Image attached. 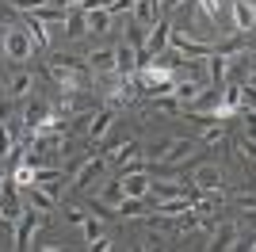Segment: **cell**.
<instances>
[{
    "instance_id": "6da1fadb",
    "label": "cell",
    "mask_w": 256,
    "mask_h": 252,
    "mask_svg": "<svg viewBox=\"0 0 256 252\" xmlns=\"http://www.w3.org/2000/svg\"><path fill=\"white\" fill-rule=\"evenodd\" d=\"M172 54H180L184 62H195V58H214V42H203V38H195L192 31H184V27H172V38H168Z\"/></svg>"
},
{
    "instance_id": "7a4b0ae2",
    "label": "cell",
    "mask_w": 256,
    "mask_h": 252,
    "mask_svg": "<svg viewBox=\"0 0 256 252\" xmlns=\"http://www.w3.org/2000/svg\"><path fill=\"white\" fill-rule=\"evenodd\" d=\"M122 191H126V199H146L153 188V176H150V160H134L130 168H122V176H118Z\"/></svg>"
},
{
    "instance_id": "3957f363",
    "label": "cell",
    "mask_w": 256,
    "mask_h": 252,
    "mask_svg": "<svg viewBox=\"0 0 256 252\" xmlns=\"http://www.w3.org/2000/svg\"><path fill=\"white\" fill-rule=\"evenodd\" d=\"M50 226V214H42V210H23V218L16 222V248H34V237H38V230H46Z\"/></svg>"
},
{
    "instance_id": "277c9868",
    "label": "cell",
    "mask_w": 256,
    "mask_h": 252,
    "mask_svg": "<svg viewBox=\"0 0 256 252\" xmlns=\"http://www.w3.org/2000/svg\"><path fill=\"white\" fill-rule=\"evenodd\" d=\"M237 244H241V226L230 218L214 222L210 226V241H206V252H234Z\"/></svg>"
},
{
    "instance_id": "5b68a950",
    "label": "cell",
    "mask_w": 256,
    "mask_h": 252,
    "mask_svg": "<svg viewBox=\"0 0 256 252\" xmlns=\"http://www.w3.org/2000/svg\"><path fill=\"white\" fill-rule=\"evenodd\" d=\"M0 50L8 54L12 62H27V58L34 54L31 38H27V31H23V23H8V27H4V42H0Z\"/></svg>"
},
{
    "instance_id": "8992f818",
    "label": "cell",
    "mask_w": 256,
    "mask_h": 252,
    "mask_svg": "<svg viewBox=\"0 0 256 252\" xmlns=\"http://www.w3.org/2000/svg\"><path fill=\"white\" fill-rule=\"evenodd\" d=\"M104 172H107V157H84L80 164L73 168V180H69V188L73 191H84V188H92L96 180H104Z\"/></svg>"
},
{
    "instance_id": "52a82bcc",
    "label": "cell",
    "mask_w": 256,
    "mask_h": 252,
    "mask_svg": "<svg viewBox=\"0 0 256 252\" xmlns=\"http://www.w3.org/2000/svg\"><path fill=\"white\" fill-rule=\"evenodd\" d=\"M168 38H172V23L160 16L157 23L150 27V34H146V50H142V65H150L153 58H160V54L168 50Z\"/></svg>"
},
{
    "instance_id": "ba28073f",
    "label": "cell",
    "mask_w": 256,
    "mask_h": 252,
    "mask_svg": "<svg viewBox=\"0 0 256 252\" xmlns=\"http://www.w3.org/2000/svg\"><path fill=\"white\" fill-rule=\"evenodd\" d=\"M20 118H23V134H38V130L54 118V104H46V100L34 96V100H27V107H23Z\"/></svg>"
},
{
    "instance_id": "9c48e42d",
    "label": "cell",
    "mask_w": 256,
    "mask_h": 252,
    "mask_svg": "<svg viewBox=\"0 0 256 252\" xmlns=\"http://www.w3.org/2000/svg\"><path fill=\"white\" fill-rule=\"evenodd\" d=\"M0 210H4V218H8V226L16 230V222L23 218V210H27V202H23V191L16 188V184H0Z\"/></svg>"
},
{
    "instance_id": "30bf717a",
    "label": "cell",
    "mask_w": 256,
    "mask_h": 252,
    "mask_svg": "<svg viewBox=\"0 0 256 252\" xmlns=\"http://www.w3.org/2000/svg\"><path fill=\"white\" fill-rule=\"evenodd\" d=\"M192 180H195V188L203 191V195H222V188H226V176H222L218 164H199L192 172Z\"/></svg>"
},
{
    "instance_id": "8fae6325",
    "label": "cell",
    "mask_w": 256,
    "mask_h": 252,
    "mask_svg": "<svg viewBox=\"0 0 256 252\" xmlns=\"http://www.w3.org/2000/svg\"><path fill=\"white\" fill-rule=\"evenodd\" d=\"M142 69V54L130 46V42H118L115 46V73L118 76H134Z\"/></svg>"
},
{
    "instance_id": "7c38bea8",
    "label": "cell",
    "mask_w": 256,
    "mask_h": 252,
    "mask_svg": "<svg viewBox=\"0 0 256 252\" xmlns=\"http://www.w3.org/2000/svg\"><path fill=\"white\" fill-rule=\"evenodd\" d=\"M134 160H142V142H138V138L118 142V146L107 153V164H115V168H130Z\"/></svg>"
},
{
    "instance_id": "4fadbf2b",
    "label": "cell",
    "mask_w": 256,
    "mask_h": 252,
    "mask_svg": "<svg viewBox=\"0 0 256 252\" xmlns=\"http://www.w3.org/2000/svg\"><path fill=\"white\" fill-rule=\"evenodd\" d=\"M115 118H118V111L115 107H100V111H92V122H88V142H100V138H107L111 134V126H115Z\"/></svg>"
},
{
    "instance_id": "5bb4252c",
    "label": "cell",
    "mask_w": 256,
    "mask_h": 252,
    "mask_svg": "<svg viewBox=\"0 0 256 252\" xmlns=\"http://www.w3.org/2000/svg\"><path fill=\"white\" fill-rule=\"evenodd\" d=\"M230 23H234L241 34H252L256 31V8L248 0H234V8H230Z\"/></svg>"
},
{
    "instance_id": "9a60e30c",
    "label": "cell",
    "mask_w": 256,
    "mask_h": 252,
    "mask_svg": "<svg viewBox=\"0 0 256 252\" xmlns=\"http://www.w3.org/2000/svg\"><path fill=\"white\" fill-rule=\"evenodd\" d=\"M84 69L92 76H111L115 73V50H92L84 58Z\"/></svg>"
},
{
    "instance_id": "2e32d148",
    "label": "cell",
    "mask_w": 256,
    "mask_h": 252,
    "mask_svg": "<svg viewBox=\"0 0 256 252\" xmlns=\"http://www.w3.org/2000/svg\"><path fill=\"white\" fill-rule=\"evenodd\" d=\"M122 199H126V191H122V184L118 180H111V184H104L96 195V206L107 210V214H115V206H122Z\"/></svg>"
},
{
    "instance_id": "e0dca14e",
    "label": "cell",
    "mask_w": 256,
    "mask_h": 252,
    "mask_svg": "<svg viewBox=\"0 0 256 252\" xmlns=\"http://www.w3.org/2000/svg\"><path fill=\"white\" fill-rule=\"evenodd\" d=\"M23 31H27L34 50H46V46H50V27H46L38 16H23Z\"/></svg>"
},
{
    "instance_id": "ac0fdd59",
    "label": "cell",
    "mask_w": 256,
    "mask_h": 252,
    "mask_svg": "<svg viewBox=\"0 0 256 252\" xmlns=\"http://www.w3.org/2000/svg\"><path fill=\"white\" fill-rule=\"evenodd\" d=\"M23 202L31 210H42V214H50L54 202H58V195H54L50 188H23Z\"/></svg>"
},
{
    "instance_id": "d6986e66",
    "label": "cell",
    "mask_w": 256,
    "mask_h": 252,
    "mask_svg": "<svg viewBox=\"0 0 256 252\" xmlns=\"http://www.w3.org/2000/svg\"><path fill=\"white\" fill-rule=\"evenodd\" d=\"M84 23H88V34H111V27H115V12H111V8L84 12Z\"/></svg>"
},
{
    "instance_id": "ffe728a7",
    "label": "cell",
    "mask_w": 256,
    "mask_h": 252,
    "mask_svg": "<svg viewBox=\"0 0 256 252\" xmlns=\"http://www.w3.org/2000/svg\"><path fill=\"white\" fill-rule=\"evenodd\" d=\"M31 92H34V73H27V69H20V73L8 80V88H4L8 100H27Z\"/></svg>"
},
{
    "instance_id": "44dd1931",
    "label": "cell",
    "mask_w": 256,
    "mask_h": 252,
    "mask_svg": "<svg viewBox=\"0 0 256 252\" xmlns=\"http://www.w3.org/2000/svg\"><path fill=\"white\" fill-rule=\"evenodd\" d=\"M130 20H138L142 27H153L160 20V0H134L130 8Z\"/></svg>"
},
{
    "instance_id": "7402d4cb",
    "label": "cell",
    "mask_w": 256,
    "mask_h": 252,
    "mask_svg": "<svg viewBox=\"0 0 256 252\" xmlns=\"http://www.w3.org/2000/svg\"><path fill=\"white\" fill-rule=\"evenodd\" d=\"M206 88H199L195 80H184V76H176V84H172V100H180V104H199V96H203Z\"/></svg>"
},
{
    "instance_id": "603a6c76",
    "label": "cell",
    "mask_w": 256,
    "mask_h": 252,
    "mask_svg": "<svg viewBox=\"0 0 256 252\" xmlns=\"http://www.w3.org/2000/svg\"><path fill=\"white\" fill-rule=\"evenodd\" d=\"M184 80H195L199 88H210V69H206V58H195V62H184Z\"/></svg>"
},
{
    "instance_id": "cb8c5ba5",
    "label": "cell",
    "mask_w": 256,
    "mask_h": 252,
    "mask_svg": "<svg viewBox=\"0 0 256 252\" xmlns=\"http://www.w3.org/2000/svg\"><path fill=\"white\" fill-rule=\"evenodd\" d=\"M192 153H195V142H192V138H176V142H172V149L164 153V160H160V164H184V160L192 157Z\"/></svg>"
},
{
    "instance_id": "d4e9b609",
    "label": "cell",
    "mask_w": 256,
    "mask_h": 252,
    "mask_svg": "<svg viewBox=\"0 0 256 252\" xmlns=\"http://www.w3.org/2000/svg\"><path fill=\"white\" fill-rule=\"evenodd\" d=\"M65 34H69V38H84V34H88V23H84V12H80V8H69Z\"/></svg>"
},
{
    "instance_id": "484cf974",
    "label": "cell",
    "mask_w": 256,
    "mask_h": 252,
    "mask_svg": "<svg viewBox=\"0 0 256 252\" xmlns=\"http://www.w3.org/2000/svg\"><path fill=\"white\" fill-rule=\"evenodd\" d=\"M146 210H150V202H146V199H122V206H115L111 218H134V214L146 218Z\"/></svg>"
},
{
    "instance_id": "4316f807",
    "label": "cell",
    "mask_w": 256,
    "mask_h": 252,
    "mask_svg": "<svg viewBox=\"0 0 256 252\" xmlns=\"http://www.w3.org/2000/svg\"><path fill=\"white\" fill-rule=\"evenodd\" d=\"M146 34H150V27H142L138 20H126V38H122V42H130L138 54L146 50Z\"/></svg>"
},
{
    "instance_id": "83f0119b",
    "label": "cell",
    "mask_w": 256,
    "mask_h": 252,
    "mask_svg": "<svg viewBox=\"0 0 256 252\" xmlns=\"http://www.w3.org/2000/svg\"><path fill=\"white\" fill-rule=\"evenodd\" d=\"M206 122V130H203V138L199 142H206V146H214V142H226V122L222 118H206V115H199Z\"/></svg>"
},
{
    "instance_id": "f1b7e54d",
    "label": "cell",
    "mask_w": 256,
    "mask_h": 252,
    "mask_svg": "<svg viewBox=\"0 0 256 252\" xmlns=\"http://www.w3.org/2000/svg\"><path fill=\"white\" fill-rule=\"evenodd\" d=\"M8 180H12L20 191H23V188H34V164H31V160H23L20 168H12V176H8Z\"/></svg>"
},
{
    "instance_id": "f546056e",
    "label": "cell",
    "mask_w": 256,
    "mask_h": 252,
    "mask_svg": "<svg viewBox=\"0 0 256 252\" xmlns=\"http://www.w3.org/2000/svg\"><path fill=\"white\" fill-rule=\"evenodd\" d=\"M206 69H210V88H226V58L222 54L206 58Z\"/></svg>"
},
{
    "instance_id": "4dcf8cb0",
    "label": "cell",
    "mask_w": 256,
    "mask_h": 252,
    "mask_svg": "<svg viewBox=\"0 0 256 252\" xmlns=\"http://www.w3.org/2000/svg\"><path fill=\"white\" fill-rule=\"evenodd\" d=\"M46 4H50V0H8V8L20 12V16H38Z\"/></svg>"
},
{
    "instance_id": "1f68e13d",
    "label": "cell",
    "mask_w": 256,
    "mask_h": 252,
    "mask_svg": "<svg viewBox=\"0 0 256 252\" xmlns=\"http://www.w3.org/2000/svg\"><path fill=\"white\" fill-rule=\"evenodd\" d=\"M80 230H84V241H88V244L100 241V237H107V233H104V218H92V214L84 218V226H80Z\"/></svg>"
},
{
    "instance_id": "d6a6232c",
    "label": "cell",
    "mask_w": 256,
    "mask_h": 252,
    "mask_svg": "<svg viewBox=\"0 0 256 252\" xmlns=\"http://www.w3.org/2000/svg\"><path fill=\"white\" fill-rule=\"evenodd\" d=\"M237 100H241V111H256V84H237Z\"/></svg>"
},
{
    "instance_id": "836d02e7",
    "label": "cell",
    "mask_w": 256,
    "mask_h": 252,
    "mask_svg": "<svg viewBox=\"0 0 256 252\" xmlns=\"http://www.w3.org/2000/svg\"><path fill=\"white\" fill-rule=\"evenodd\" d=\"M195 8L203 12L210 23H218V27H222V12H218V4H214V0H195Z\"/></svg>"
},
{
    "instance_id": "e575fe53",
    "label": "cell",
    "mask_w": 256,
    "mask_h": 252,
    "mask_svg": "<svg viewBox=\"0 0 256 252\" xmlns=\"http://www.w3.org/2000/svg\"><path fill=\"white\" fill-rule=\"evenodd\" d=\"M142 248H146V252H164V241L157 237V230H153V233H146V241H142Z\"/></svg>"
},
{
    "instance_id": "d590c367",
    "label": "cell",
    "mask_w": 256,
    "mask_h": 252,
    "mask_svg": "<svg viewBox=\"0 0 256 252\" xmlns=\"http://www.w3.org/2000/svg\"><path fill=\"white\" fill-rule=\"evenodd\" d=\"M241 230H252L256 233V206H248V210H241V222H237Z\"/></svg>"
},
{
    "instance_id": "8d00e7d4",
    "label": "cell",
    "mask_w": 256,
    "mask_h": 252,
    "mask_svg": "<svg viewBox=\"0 0 256 252\" xmlns=\"http://www.w3.org/2000/svg\"><path fill=\"white\" fill-rule=\"evenodd\" d=\"M65 218H69V226H84L88 210H80V206H69V210H65Z\"/></svg>"
},
{
    "instance_id": "74e56055",
    "label": "cell",
    "mask_w": 256,
    "mask_h": 252,
    "mask_svg": "<svg viewBox=\"0 0 256 252\" xmlns=\"http://www.w3.org/2000/svg\"><path fill=\"white\" fill-rule=\"evenodd\" d=\"M241 157H245L248 164H256V142H252V138H245V142H241Z\"/></svg>"
},
{
    "instance_id": "f35d334b",
    "label": "cell",
    "mask_w": 256,
    "mask_h": 252,
    "mask_svg": "<svg viewBox=\"0 0 256 252\" xmlns=\"http://www.w3.org/2000/svg\"><path fill=\"white\" fill-rule=\"evenodd\" d=\"M88 248L92 252H115V244H111V237H100V241H92Z\"/></svg>"
},
{
    "instance_id": "ab89813d",
    "label": "cell",
    "mask_w": 256,
    "mask_h": 252,
    "mask_svg": "<svg viewBox=\"0 0 256 252\" xmlns=\"http://www.w3.org/2000/svg\"><path fill=\"white\" fill-rule=\"evenodd\" d=\"M96 8H107V0H80V12H96Z\"/></svg>"
},
{
    "instance_id": "60d3db41",
    "label": "cell",
    "mask_w": 256,
    "mask_h": 252,
    "mask_svg": "<svg viewBox=\"0 0 256 252\" xmlns=\"http://www.w3.org/2000/svg\"><path fill=\"white\" fill-rule=\"evenodd\" d=\"M31 252H69V248H65V244H34Z\"/></svg>"
},
{
    "instance_id": "b9f144b4",
    "label": "cell",
    "mask_w": 256,
    "mask_h": 252,
    "mask_svg": "<svg viewBox=\"0 0 256 252\" xmlns=\"http://www.w3.org/2000/svg\"><path fill=\"white\" fill-rule=\"evenodd\" d=\"M188 0H160V12H176V8H184Z\"/></svg>"
},
{
    "instance_id": "7bdbcfd3",
    "label": "cell",
    "mask_w": 256,
    "mask_h": 252,
    "mask_svg": "<svg viewBox=\"0 0 256 252\" xmlns=\"http://www.w3.org/2000/svg\"><path fill=\"white\" fill-rule=\"evenodd\" d=\"M214 4H218V12H222V23L230 20V8H234V0H214Z\"/></svg>"
},
{
    "instance_id": "ee69618b",
    "label": "cell",
    "mask_w": 256,
    "mask_h": 252,
    "mask_svg": "<svg viewBox=\"0 0 256 252\" xmlns=\"http://www.w3.org/2000/svg\"><path fill=\"white\" fill-rule=\"evenodd\" d=\"M50 4H62V8H80V0H50Z\"/></svg>"
},
{
    "instance_id": "f6af8a7d",
    "label": "cell",
    "mask_w": 256,
    "mask_h": 252,
    "mask_svg": "<svg viewBox=\"0 0 256 252\" xmlns=\"http://www.w3.org/2000/svg\"><path fill=\"white\" fill-rule=\"evenodd\" d=\"M8 176H12V172H8V164H0V184H8Z\"/></svg>"
},
{
    "instance_id": "bcb514c9",
    "label": "cell",
    "mask_w": 256,
    "mask_h": 252,
    "mask_svg": "<svg viewBox=\"0 0 256 252\" xmlns=\"http://www.w3.org/2000/svg\"><path fill=\"white\" fill-rule=\"evenodd\" d=\"M0 100H4V80H0Z\"/></svg>"
},
{
    "instance_id": "7dc6e473",
    "label": "cell",
    "mask_w": 256,
    "mask_h": 252,
    "mask_svg": "<svg viewBox=\"0 0 256 252\" xmlns=\"http://www.w3.org/2000/svg\"><path fill=\"white\" fill-rule=\"evenodd\" d=\"M248 252H256V241H252V244H248Z\"/></svg>"
},
{
    "instance_id": "c3c4849f",
    "label": "cell",
    "mask_w": 256,
    "mask_h": 252,
    "mask_svg": "<svg viewBox=\"0 0 256 252\" xmlns=\"http://www.w3.org/2000/svg\"><path fill=\"white\" fill-rule=\"evenodd\" d=\"M248 84H256V73H252V80H248Z\"/></svg>"
},
{
    "instance_id": "681fc988",
    "label": "cell",
    "mask_w": 256,
    "mask_h": 252,
    "mask_svg": "<svg viewBox=\"0 0 256 252\" xmlns=\"http://www.w3.org/2000/svg\"><path fill=\"white\" fill-rule=\"evenodd\" d=\"M111 4H115V0H107V8H111Z\"/></svg>"
},
{
    "instance_id": "f907efd6",
    "label": "cell",
    "mask_w": 256,
    "mask_h": 252,
    "mask_svg": "<svg viewBox=\"0 0 256 252\" xmlns=\"http://www.w3.org/2000/svg\"><path fill=\"white\" fill-rule=\"evenodd\" d=\"M248 4H252V8H256V0H248Z\"/></svg>"
}]
</instances>
